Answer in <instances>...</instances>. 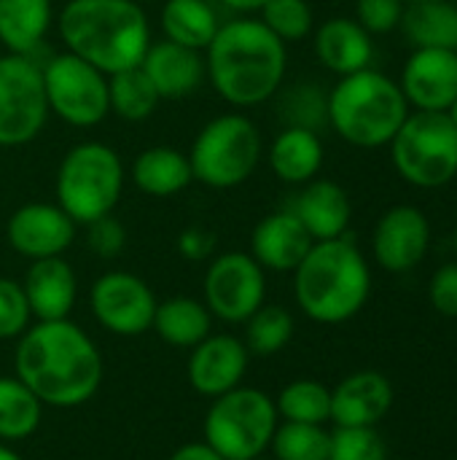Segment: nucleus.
Here are the masks:
<instances>
[{"mask_svg": "<svg viewBox=\"0 0 457 460\" xmlns=\"http://www.w3.org/2000/svg\"><path fill=\"white\" fill-rule=\"evenodd\" d=\"M13 377H19L43 407L75 410L100 391L102 356L92 337L70 318L35 321L16 340Z\"/></svg>", "mask_w": 457, "mask_h": 460, "instance_id": "1", "label": "nucleus"}, {"mask_svg": "<svg viewBox=\"0 0 457 460\" xmlns=\"http://www.w3.org/2000/svg\"><path fill=\"white\" fill-rule=\"evenodd\" d=\"M202 54L207 81L215 94L234 108L261 105L283 89L288 49L256 16L221 22Z\"/></svg>", "mask_w": 457, "mask_h": 460, "instance_id": "2", "label": "nucleus"}, {"mask_svg": "<svg viewBox=\"0 0 457 460\" xmlns=\"http://www.w3.org/2000/svg\"><path fill=\"white\" fill-rule=\"evenodd\" d=\"M54 22L65 51L105 75L137 67L151 46V22L135 0H67Z\"/></svg>", "mask_w": 457, "mask_h": 460, "instance_id": "3", "label": "nucleus"}, {"mask_svg": "<svg viewBox=\"0 0 457 460\" xmlns=\"http://www.w3.org/2000/svg\"><path fill=\"white\" fill-rule=\"evenodd\" d=\"M372 294V270L358 245L345 234L312 243L294 270V296L299 310L323 326L353 321Z\"/></svg>", "mask_w": 457, "mask_h": 460, "instance_id": "4", "label": "nucleus"}, {"mask_svg": "<svg viewBox=\"0 0 457 460\" xmlns=\"http://www.w3.org/2000/svg\"><path fill=\"white\" fill-rule=\"evenodd\" d=\"M399 81L366 67L342 75L326 94L329 127L356 148H380L393 140L409 116Z\"/></svg>", "mask_w": 457, "mask_h": 460, "instance_id": "5", "label": "nucleus"}, {"mask_svg": "<svg viewBox=\"0 0 457 460\" xmlns=\"http://www.w3.org/2000/svg\"><path fill=\"white\" fill-rule=\"evenodd\" d=\"M124 162L113 146L102 140H83L73 146L57 167V205L75 224L86 226L116 210L124 194Z\"/></svg>", "mask_w": 457, "mask_h": 460, "instance_id": "6", "label": "nucleus"}, {"mask_svg": "<svg viewBox=\"0 0 457 460\" xmlns=\"http://www.w3.org/2000/svg\"><path fill=\"white\" fill-rule=\"evenodd\" d=\"M264 156L259 127L240 111L210 119L189 148L191 175L207 189H237L253 178Z\"/></svg>", "mask_w": 457, "mask_h": 460, "instance_id": "7", "label": "nucleus"}, {"mask_svg": "<svg viewBox=\"0 0 457 460\" xmlns=\"http://www.w3.org/2000/svg\"><path fill=\"white\" fill-rule=\"evenodd\" d=\"M280 418L275 399L259 388L237 385L213 399L202 423V442L224 460H250L264 456Z\"/></svg>", "mask_w": 457, "mask_h": 460, "instance_id": "8", "label": "nucleus"}, {"mask_svg": "<svg viewBox=\"0 0 457 460\" xmlns=\"http://www.w3.org/2000/svg\"><path fill=\"white\" fill-rule=\"evenodd\" d=\"M396 172L417 189H442L457 178V129L447 113L409 111L388 143Z\"/></svg>", "mask_w": 457, "mask_h": 460, "instance_id": "9", "label": "nucleus"}, {"mask_svg": "<svg viewBox=\"0 0 457 460\" xmlns=\"http://www.w3.org/2000/svg\"><path fill=\"white\" fill-rule=\"evenodd\" d=\"M40 73L48 113H54L65 124L89 129L102 124L110 113L108 75L86 59L62 51L40 65Z\"/></svg>", "mask_w": 457, "mask_h": 460, "instance_id": "10", "label": "nucleus"}, {"mask_svg": "<svg viewBox=\"0 0 457 460\" xmlns=\"http://www.w3.org/2000/svg\"><path fill=\"white\" fill-rule=\"evenodd\" d=\"M48 119L40 65L27 54H0V148H16L40 135Z\"/></svg>", "mask_w": 457, "mask_h": 460, "instance_id": "11", "label": "nucleus"}, {"mask_svg": "<svg viewBox=\"0 0 457 460\" xmlns=\"http://www.w3.org/2000/svg\"><path fill=\"white\" fill-rule=\"evenodd\" d=\"M205 307L224 323H245L267 299V272L242 251L213 256L205 272Z\"/></svg>", "mask_w": 457, "mask_h": 460, "instance_id": "12", "label": "nucleus"}, {"mask_svg": "<svg viewBox=\"0 0 457 460\" xmlns=\"http://www.w3.org/2000/svg\"><path fill=\"white\" fill-rule=\"evenodd\" d=\"M89 302L97 323L119 337H140L151 332L159 305L154 288L143 278L124 270L100 275L89 291Z\"/></svg>", "mask_w": 457, "mask_h": 460, "instance_id": "13", "label": "nucleus"}, {"mask_svg": "<svg viewBox=\"0 0 457 460\" xmlns=\"http://www.w3.org/2000/svg\"><path fill=\"white\" fill-rule=\"evenodd\" d=\"M75 226L57 202H27L8 216L5 240L19 256L38 261L62 256L75 240Z\"/></svg>", "mask_w": 457, "mask_h": 460, "instance_id": "14", "label": "nucleus"}, {"mask_svg": "<svg viewBox=\"0 0 457 460\" xmlns=\"http://www.w3.org/2000/svg\"><path fill=\"white\" fill-rule=\"evenodd\" d=\"M431 245L428 216L415 205H393L385 210L372 234V253L385 272L404 275L415 270Z\"/></svg>", "mask_w": 457, "mask_h": 460, "instance_id": "15", "label": "nucleus"}, {"mask_svg": "<svg viewBox=\"0 0 457 460\" xmlns=\"http://www.w3.org/2000/svg\"><path fill=\"white\" fill-rule=\"evenodd\" d=\"M412 111L447 113L457 100V51L415 49L399 81Z\"/></svg>", "mask_w": 457, "mask_h": 460, "instance_id": "16", "label": "nucleus"}, {"mask_svg": "<svg viewBox=\"0 0 457 460\" xmlns=\"http://www.w3.org/2000/svg\"><path fill=\"white\" fill-rule=\"evenodd\" d=\"M248 364H250V353L240 337L210 334L199 345L191 348L186 377H189V385L199 396L215 399L242 385Z\"/></svg>", "mask_w": 457, "mask_h": 460, "instance_id": "17", "label": "nucleus"}, {"mask_svg": "<svg viewBox=\"0 0 457 460\" xmlns=\"http://www.w3.org/2000/svg\"><path fill=\"white\" fill-rule=\"evenodd\" d=\"M393 407V385L382 372L364 369L331 388V423L337 429H377Z\"/></svg>", "mask_w": 457, "mask_h": 460, "instance_id": "18", "label": "nucleus"}, {"mask_svg": "<svg viewBox=\"0 0 457 460\" xmlns=\"http://www.w3.org/2000/svg\"><path fill=\"white\" fill-rule=\"evenodd\" d=\"M312 243L315 240L291 210H275L253 226L250 256L264 272H294Z\"/></svg>", "mask_w": 457, "mask_h": 460, "instance_id": "19", "label": "nucleus"}, {"mask_svg": "<svg viewBox=\"0 0 457 460\" xmlns=\"http://www.w3.org/2000/svg\"><path fill=\"white\" fill-rule=\"evenodd\" d=\"M140 67L162 100H183L194 94L207 78L205 54L186 49L180 43H172L167 38L151 40Z\"/></svg>", "mask_w": 457, "mask_h": 460, "instance_id": "20", "label": "nucleus"}, {"mask_svg": "<svg viewBox=\"0 0 457 460\" xmlns=\"http://www.w3.org/2000/svg\"><path fill=\"white\" fill-rule=\"evenodd\" d=\"M30 313L35 321H62L70 318L78 299V278L75 270L62 259H38L30 261V270L22 280Z\"/></svg>", "mask_w": 457, "mask_h": 460, "instance_id": "21", "label": "nucleus"}, {"mask_svg": "<svg viewBox=\"0 0 457 460\" xmlns=\"http://www.w3.org/2000/svg\"><path fill=\"white\" fill-rule=\"evenodd\" d=\"M291 213L302 221V226L310 232L315 243H323L347 234L353 205L347 191L337 181L315 178L304 183V189L291 205Z\"/></svg>", "mask_w": 457, "mask_h": 460, "instance_id": "22", "label": "nucleus"}, {"mask_svg": "<svg viewBox=\"0 0 457 460\" xmlns=\"http://www.w3.org/2000/svg\"><path fill=\"white\" fill-rule=\"evenodd\" d=\"M315 57L331 73L350 75L372 67L374 43L372 35L350 16H331L315 30Z\"/></svg>", "mask_w": 457, "mask_h": 460, "instance_id": "23", "label": "nucleus"}, {"mask_svg": "<svg viewBox=\"0 0 457 460\" xmlns=\"http://www.w3.org/2000/svg\"><path fill=\"white\" fill-rule=\"evenodd\" d=\"M323 159H326V151H323L321 135L304 127L280 129L272 146L267 148L269 170L275 172L277 181L291 183V186H304L315 181L323 167Z\"/></svg>", "mask_w": 457, "mask_h": 460, "instance_id": "24", "label": "nucleus"}, {"mask_svg": "<svg viewBox=\"0 0 457 460\" xmlns=\"http://www.w3.org/2000/svg\"><path fill=\"white\" fill-rule=\"evenodd\" d=\"M194 181L189 154L172 146H151L137 154L132 164V183L156 199H167L189 189Z\"/></svg>", "mask_w": 457, "mask_h": 460, "instance_id": "25", "label": "nucleus"}, {"mask_svg": "<svg viewBox=\"0 0 457 460\" xmlns=\"http://www.w3.org/2000/svg\"><path fill=\"white\" fill-rule=\"evenodd\" d=\"M54 24L51 0H0V43L11 54H32Z\"/></svg>", "mask_w": 457, "mask_h": 460, "instance_id": "26", "label": "nucleus"}, {"mask_svg": "<svg viewBox=\"0 0 457 460\" xmlns=\"http://www.w3.org/2000/svg\"><path fill=\"white\" fill-rule=\"evenodd\" d=\"M151 329L162 342L191 350L194 345H199L205 337L213 334V315L199 299L170 296L156 305Z\"/></svg>", "mask_w": 457, "mask_h": 460, "instance_id": "27", "label": "nucleus"}, {"mask_svg": "<svg viewBox=\"0 0 457 460\" xmlns=\"http://www.w3.org/2000/svg\"><path fill=\"white\" fill-rule=\"evenodd\" d=\"M164 38L194 51H205L221 22L207 0H164L159 13Z\"/></svg>", "mask_w": 457, "mask_h": 460, "instance_id": "28", "label": "nucleus"}, {"mask_svg": "<svg viewBox=\"0 0 457 460\" xmlns=\"http://www.w3.org/2000/svg\"><path fill=\"white\" fill-rule=\"evenodd\" d=\"M399 27L415 49L457 51V5L453 0L407 5Z\"/></svg>", "mask_w": 457, "mask_h": 460, "instance_id": "29", "label": "nucleus"}, {"mask_svg": "<svg viewBox=\"0 0 457 460\" xmlns=\"http://www.w3.org/2000/svg\"><path fill=\"white\" fill-rule=\"evenodd\" d=\"M43 404L13 375H0V442H22L40 429Z\"/></svg>", "mask_w": 457, "mask_h": 460, "instance_id": "30", "label": "nucleus"}, {"mask_svg": "<svg viewBox=\"0 0 457 460\" xmlns=\"http://www.w3.org/2000/svg\"><path fill=\"white\" fill-rule=\"evenodd\" d=\"M108 97H110V113H116L124 121H145L159 108L162 97L156 94L154 84L143 73V67H129L121 73L108 75Z\"/></svg>", "mask_w": 457, "mask_h": 460, "instance_id": "31", "label": "nucleus"}, {"mask_svg": "<svg viewBox=\"0 0 457 460\" xmlns=\"http://www.w3.org/2000/svg\"><path fill=\"white\" fill-rule=\"evenodd\" d=\"M277 418L286 423H310L326 426L331 420V388L318 380H294L280 388L277 399Z\"/></svg>", "mask_w": 457, "mask_h": 460, "instance_id": "32", "label": "nucleus"}, {"mask_svg": "<svg viewBox=\"0 0 457 460\" xmlns=\"http://www.w3.org/2000/svg\"><path fill=\"white\" fill-rule=\"evenodd\" d=\"M296 323L294 315L280 307V305H261L248 321H245V348L250 356L259 358H269L277 356L283 348H288V342L294 340Z\"/></svg>", "mask_w": 457, "mask_h": 460, "instance_id": "33", "label": "nucleus"}, {"mask_svg": "<svg viewBox=\"0 0 457 460\" xmlns=\"http://www.w3.org/2000/svg\"><path fill=\"white\" fill-rule=\"evenodd\" d=\"M331 434L310 423H277L269 450L275 460H329Z\"/></svg>", "mask_w": 457, "mask_h": 460, "instance_id": "34", "label": "nucleus"}, {"mask_svg": "<svg viewBox=\"0 0 457 460\" xmlns=\"http://www.w3.org/2000/svg\"><path fill=\"white\" fill-rule=\"evenodd\" d=\"M259 19L286 46L304 40L315 30V13L307 0H267L259 11Z\"/></svg>", "mask_w": 457, "mask_h": 460, "instance_id": "35", "label": "nucleus"}, {"mask_svg": "<svg viewBox=\"0 0 457 460\" xmlns=\"http://www.w3.org/2000/svg\"><path fill=\"white\" fill-rule=\"evenodd\" d=\"M280 116H286L288 127H304V129H321L329 124L326 116V94H321L312 84H299L296 89L283 94Z\"/></svg>", "mask_w": 457, "mask_h": 460, "instance_id": "36", "label": "nucleus"}, {"mask_svg": "<svg viewBox=\"0 0 457 460\" xmlns=\"http://www.w3.org/2000/svg\"><path fill=\"white\" fill-rule=\"evenodd\" d=\"M329 460H388V450L377 429H337Z\"/></svg>", "mask_w": 457, "mask_h": 460, "instance_id": "37", "label": "nucleus"}, {"mask_svg": "<svg viewBox=\"0 0 457 460\" xmlns=\"http://www.w3.org/2000/svg\"><path fill=\"white\" fill-rule=\"evenodd\" d=\"M32 321L24 288L19 280L0 278V340H19Z\"/></svg>", "mask_w": 457, "mask_h": 460, "instance_id": "38", "label": "nucleus"}, {"mask_svg": "<svg viewBox=\"0 0 457 460\" xmlns=\"http://www.w3.org/2000/svg\"><path fill=\"white\" fill-rule=\"evenodd\" d=\"M404 8V0H356V22L369 35H388L399 30Z\"/></svg>", "mask_w": 457, "mask_h": 460, "instance_id": "39", "label": "nucleus"}, {"mask_svg": "<svg viewBox=\"0 0 457 460\" xmlns=\"http://www.w3.org/2000/svg\"><path fill=\"white\" fill-rule=\"evenodd\" d=\"M86 245L100 259H116L127 245V229L121 226L119 218H113V213L97 218L86 224Z\"/></svg>", "mask_w": 457, "mask_h": 460, "instance_id": "40", "label": "nucleus"}, {"mask_svg": "<svg viewBox=\"0 0 457 460\" xmlns=\"http://www.w3.org/2000/svg\"><path fill=\"white\" fill-rule=\"evenodd\" d=\"M428 299L431 307L444 315V318H457V261L442 264L428 286Z\"/></svg>", "mask_w": 457, "mask_h": 460, "instance_id": "41", "label": "nucleus"}, {"mask_svg": "<svg viewBox=\"0 0 457 460\" xmlns=\"http://www.w3.org/2000/svg\"><path fill=\"white\" fill-rule=\"evenodd\" d=\"M178 251L189 261H202L215 253V234L205 226H189L178 237Z\"/></svg>", "mask_w": 457, "mask_h": 460, "instance_id": "42", "label": "nucleus"}, {"mask_svg": "<svg viewBox=\"0 0 457 460\" xmlns=\"http://www.w3.org/2000/svg\"><path fill=\"white\" fill-rule=\"evenodd\" d=\"M167 460H224L210 445L205 442H189V445H180L172 456Z\"/></svg>", "mask_w": 457, "mask_h": 460, "instance_id": "43", "label": "nucleus"}, {"mask_svg": "<svg viewBox=\"0 0 457 460\" xmlns=\"http://www.w3.org/2000/svg\"><path fill=\"white\" fill-rule=\"evenodd\" d=\"M226 8H232V11H237V13H245V16H250V13H259L261 11V5L267 3V0H221Z\"/></svg>", "mask_w": 457, "mask_h": 460, "instance_id": "44", "label": "nucleus"}, {"mask_svg": "<svg viewBox=\"0 0 457 460\" xmlns=\"http://www.w3.org/2000/svg\"><path fill=\"white\" fill-rule=\"evenodd\" d=\"M0 460H24L16 450H11L5 442H0Z\"/></svg>", "mask_w": 457, "mask_h": 460, "instance_id": "45", "label": "nucleus"}, {"mask_svg": "<svg viewBox=\"0 0 457 460\" xmlns=\"http://www.w3.org/2000/svg\"><path fill=\"white\" fill-rule=\"evenodd\" d=\"M447 116H450V121L455 124V129H457V100L450 105V111H447Z\"/></svg>", "mask_w": 457, "mask_h": 460, "instance_id": "46", "label": "nucleus"}, {"mask_svg": "<svg viewBox=\"0 0 457 460\" xmlns=\"http://www.w3.org/2000/svg\"><path fill=\"white\" fill-rule=\"evenodd\" d=\"M417 3H434V0H404V5H417Z\"/></svg>", "mask_w": 457, "mask_h": 460, "instance_id": "47", "label": "nucleus"}, {"mask_svg": "<svg viewBox=\"0 0 457 460\" xmlns=\"http://www.w3.org/2000/svg\"><path fill=\"white\" fill-rule=\"evenodd\" d=\"M453 248H455V256H457V224H455V232H453Z\"/></svg>", "mask_w": 457, "mask_h": 460, "instance_id": "48", "label": "nucleus"}, {"mask_svg": "<svg viewBox=\"0 0 457 460\" xmlns=\"http://www.w3.org/2000/svg\"><path fill=\"white\" fill-rule=\"evenodd\" d=\"M135 3H140V5H143V3H148V0H135Z\"/></svg>", "mask_w": 457, "mask_h": 460, "instance_id": "49", "label": "nucleus"}, {"mask_svg": "<svg viewBox=\"0 0 457 460\" xmlns=\"http://www.w3.org/2000/svg\"><path fill=\"white\" fill-rule=\"evenodd\" d=\"M250 460H267V458H264V456H259V458H250Z\"/></svg>", "mask_w": 457, "mask_h": 460, "instance_id": "50", "label": "nucleus"}]
</instances>
